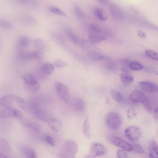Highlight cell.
Segmentation results:
<instances>
[{
  "instance_id": "cell-8",
  "label": "cell",
  "mask_w": 158,
  "mask_h": 158,
  "mask_svg": "<svg viewBox=\"0 0 158 158\" xmlns=\"http://www.w3.org/2000/svg\"><path fill=\"white\" fill-rule=\"evenodd\" d=\"M124 132L125 136L133 141L138 140L142 133L140 128L136 126H131L127 127L125 129Z\"/></svg>"
},
{
  "instance_id": "cell-5",
  "label": "cell",
  "mask_w": 158,
  "mask_h": 158,
  "mask_svg": "<svg viewBox=\"0 0 158 158\" xmlns=\"http://www.w3.org/2000/svg\"><path fill=\"white\" fill-rule=\"evenodd\" d=\"M56 92L60 98L65 103L68 104L70 100V97L68 87L59 81L55 83Z\"/></svg>"
},
{
  "instance_id": "cell-29",
  "label": "cell",
  "mask_w": 158,
  "mask_h": 158,
  "mask_svg": "<svg viewBox=\"0 0 158 158\" xmlns=\"http://www.w3.org/2000/svg\"><path fill=\"white\" fill-rule=\"evenodd\" d=\"M19 18L20 20L25 24L33 25L36 23L35 19L29 15L24 14L20 15Z\"/></svg>"
},
{
  "instance_id": "cell-48",
  "label": "cell",
  "mask_w": 158,
  "mask_h": 158,
  "mask_svg": "<svg viewBox=\"0 0 158 158\" xmlns=\"http://www.w3.org/2000/svg\"><path fill=\"white\" fill-rule=\"evenodd\" d=\"M131 61L128 59H123L120 60V63L125 67H129Z\"/></svg>"
},
{
  "instance_id": "cell-13",
  "label": "cell",
  "mask_w": 158,
  "mask_h": 158,
  "mask_svg": "<svg viewBox=\"0 0 158 158\" xmlns=\"http://www.w3.org/2000/svg\"><path fill=\"white\" fill-rule=\"evenodd\" d=\"M15 96L12 94H8L0 98V107L11 106L15 100Z\"/></svg>"
},
{
  "instance_id": "cell-22",
  "label": "cell",
  "mask_w": 158,
  "mask_h": 158,
  "mask_svg": "<svg viewBox=\"0 0 158 158\" xmlns=\"http://www.w3.org/2000/svg\"><path fill=\"white\" fill-rule=\"evenodd\" d=\"M19 105L24 111L27 112L31 111L29 102L22 98L18 96H15V100Z\"/></svg>"
},
{
  "instance_id": "cell-15",
  "label": "cell",
  "mask_w": 158,
  "mask_h": 158,
  "mask_svg": "<svg viewBox=\"0 0 158 158\" xmlns=\"http://www.w3.org/2000/svg\"><path fill=\"white\" fill-rule=\"evenodd\" d=\"M148 148L150 151V158H157L158 156V145L156 141L151 139L149 142Z\"/></svg>"
},
{
  "instance_id": "cell-25",
  "label": "cell",
  "mask_w": 158,
  "mask_h": 158,
  "mask_svg": "<svg viewBox=\"0 0 158 158\" xmlns=\"http://www.w3.org/2000/svg\"><path fill=\"white\" fill-rule=\"evenodd\" d=\"M85 105L84 101L81 98H76L73 101V107L77 111H82L84 108Z\"/></svg>"
},
{
  "instance_id": "cell-1",
  "label": "cell",
  "mask_w": 158,
  "mask_h": 158,
  "mask_svg": "<svg viewBox=\"0 0 158 158\" xmlns=\"http://www.w3.org/2000/svg\"><path fill=\"white\" fill-rule=\"evenodd\" d=\"M105 122L107 126L110 129L116 130L120 127L122 120L120 115L115 112L108 113L105 118Z\"/></svg>"
},
{
  "instance_id": "cell-10",
  "label": "cell",
  "mask_w": 158,
  "mask_h": 158,
  "mask_svg": "<svg viewBox=\"0 0 158 158\" xmlns=\"http://www.w3.org/2000/svg\"><path fill=\"white\" fill-rule=\"evenodd\" d=\"M138 84L142 90L147 93H155L157 91L158 87L155 83L148 81H143Z\"/></svg>"
},
{
  "instance_id": "cell-26",
  "label": "cell",
  "mask_w": 158,
  "mask_h": 158,
  "mask_svg": "<svg viewBox=\"0 0 158 158\" xmlns=\"http://www.w3.org/2000/svg\"><path fill=\"white\" fill-rule=\"evenodd\" d=\"M23 154L25 157L28 158H36L37 156L35 150L28 146H25L22 148Z\"/></svg>"
},
{
  "instance_id": "cell-53",
  "label": "cell",
  "mask_w": 158,
  "mask_h": 158,
  "mask_svg": "<svg viewBox=\"0 0 158 158\" xmlns=\"http://www.w3.org/2000/svg\"><path fill=\"white\" fill-rule=\"evenodd\" d=\"M8 157V156L6 153L0 151V158H7Z\"/></svg>"
},
{
  "instance_id": "cell-49",
  "label": "cell",
  "mask_w": 158,
  "mask_h": 158,
  "mask_svg": "<svg viewBox=\"0 0 158 158\" xmlns=\"http://www.w3.org/2000/svg\"><path fill=\"white\" fill-rule=\"evenodd\" d=\"M137 34L141 38H145L146 37L145 34L143 31L140 30L137 31Z\"/></svg>"
},
{
  "instance_id": "cell-44",
  "label": "cell",
  "mask_w": 158,
  "mask_h": 158,
  "mask_svg": "<svg viewBox=\"0 0 158 158\" xmlns=\"http://www.w3.org/2000/svg\"><path fill=\"white\" fill-rule=\"evenodd\" d=\"M55 66L58 68H60L68 65V63L63 60L58 59L54 62Z\"/></svg>"
},
{
  "instance_id": "cell-20",
  "label": "cell",
  "mask_w": 158,
  "mask_h": 158,
  "mask_svg": "<svg viewBox=\"0 0 158 158\" xmlns=\"http://www.w3.org/2000/svg\"><path fill=\"white\" fill-rule=\"evenodd\" d=\"M12 148L8 142L5 139L0 137V151L5 153L11 152Z\"/></svg>"
},
{
  "instance_id": "cell-41",
  "label": "cell",
  "mask_w": 158,
  "mask_h": 158,
  "mask_svg": "<svg viewBox=\"0 0 158 158\" xmlns=\"http://www.w3.org/2000/svg\"><path fill=\"white\" fill-rule=\"evenodd\" d=\"M87 55L90 59L94 60H98L102 57V56L100 54L94 51L88 52Z\"/></svg>"
},
{
  "instance_id": "cell-30",
  "label": "cell",
  "mask_w": 158,
  "mask_h": 158,
  "mask_svg": "<svg viewBox=\"0 0 158 158\" xmlns=\"http://www.w3.org/2000/svg\"><path fill=\"white\" fill-rule=\"evenodd\" d=\"M110 94L112 98L117 102L121 103L123 102V96L119 91L112 89L110 90Z\"/></svg>"
},
{
  "instance_id": "cell-2",
  "label": "cell",
  "mask_w": 158,
  "mask_h": 158,
  "mask_svg": "<svg viewBox=\"0 0 158 158\" xmlns=\"http://www.w3.org/2000/svg\"><path fill=\"white\" fill-rule=\"evenodd\" d=\"M78 146L76 142L73 140L69 139L63 144L61 155L62 157L75 158Z\"/></svg>"
},
{
  "instance_id": "cell-50",
  "label": "cell",
  "mask_w": 158,
  "mask_h": 158,
  "mask_svg": "<svg viewBox=\"0 0 158 158\" xmlns=\"http://www.w3.org/2000/svg\"><path fill=\"white\" fill-rule=\"evenodd\" d=\"M109 0H98L99 3L102 5H105L108 3Z\"/></svg>"
},
{
  "instance_id": "cell-31",
  "label": "cell",
  "mask_w": 158,
  "mask_h": 158,
  "mask_svg": "<svg viewBox=\"0 0 158 158\" xmlns=\"http://www.w3.org/2000/svg\"><path fill=\"white\" fill-rule=\"evenodd\" d=\"M83 131L85 136L88 139L90 137V131L89 118L87 117L85 120L83 126Z\"/></svg>"
},
{
  "instance_id": "cell-24",
  "label": "cell",
  "mask_w": 158,
  "mask_h": 158,
  "mask_svg": "<svg viewBox=\"0 0 158 158\" xmlns=\"http://www.w3.org/2000/svg\"><path fill=\"white\" fill-rule=\"evenodd\" d=\"M41 71L46 76L51 75L54 72V67L53 65L50 62H45L42 65Z\"/></svg>"
},
{
  "instance_id": "cell-51",
  "label": "cell",
  "mask_w": 158,
  "mask_h": 158,
  "mask_svg": "<svg viewBox=\"0 0 158 158\" xmlns=\"http://www.w3.org/2000/svg\"><path fill=\"white\" fill-rule=\"evenodd\" d=\"M153 117L156 119H158V108L157 107L153 111Z\"/></svg>"
},
{
  "instance_id": "cell-42",
  "label": "cell",
  "mask_w": 158,
  "mask_h": 158,
  "mask_svg": "<svg viewBox=\"0 0 158 158\" xmlns=\"http://www.w3.org/2000/svg\"><path fill=\"white\" fill-rule=\"evenodd\" d=\"M89 28L91 32L98 33L103 31L101 27L97 24H91Z\"/></svg>"
},
{
  "instance_id": "cell-38",
  "label": "cell",
  "mask_w": 158,
  "mask_h": 158,
  "mask_svg": "<svg viewBox=\"0 0 158 158\" xmlns=\"http://www.w3.org/2000/svg\"><path fill=\"white\" fill-rule=\"evenodd\" d=\"M137 115L135 109L133 107L129 108L127 111V118L129 120H131L135 118Z\"/></svg>"
},
{
  "instance_id": "cell-46",
  "label": "cell",
  "mask_w": 158,
  "mask_h": 158,
  "mask_svg": "<svg viewBox=\"0 0 158 158\" xmlns=\"http://www.w3.org/2000/svg\"><path fill=\"white\" fill-rule=\"evenodd\" d=\"M45 139L48 143L51 146H53L55 145L54 139L51 136L47 135L45 137Z\"/></svg>"
},
{
  "instance_id": "cell-3",
  "label": "cell",
  "mask_w": 158,
  "mask_h": 158,
  "mask_svg": "<svg viewBox=\"0 0 158 158\" xmlns=\"http://www.w3.org/2000/svg\"><path fill=\"white\" fill-rule=\"evenodd\" d=\"M106 148L103 145L98 142H94L90 147L89 154L86 158H94L105 155L107 153Z\"/></svg>"
},
{
  "instance_id": "cell-27",
  "label": "cell",
  "mask_w": 158,
  "mask_h": 158,
  "mask_svg": "<svg viewBox=\"0 0 158 158\" xmlns=\"http://www.w3.org/2000/svg\"><path fill=\"white\" fill-rule=\"evenodd\" d=\"M35 48L41 52H45L47 49V46L46 43L40 39H37L34 42Z\"/></svg>"
},
{
  "instance_id": "cell-54",
  "label": "cell",
  "mask_w": 158,
  "mask_h": 158,
  "mask_svg": "<svg viewBox=\"0 0 158 158\" xmlns=\"http://www.w3.org/2000/svg\"><path fill=\"white\" fill-rule=\"evenodd\" d=\"M19 3L23 4H26L28 3L29 0H17Z\"/></svg>"
},
{
  "instance_id": "cell-14",
  "label": "cell",
  "mask_w": 158,
  "mask_h": 158,
  "mask_svg": "<svg viewBox=\"0 0 158 158\" xmlns=\"http://www.w3.org/2000/svg\"><path fill=\"white\" fill-rule=\"evenodd\" d=\"M106 33L103 31L98 33L91 32L88 35L89 40L93 43H97L106 39Z\"/></svg>"
},
{
  "instance_id": "cell-28",
  "label": "cell",
  "mask_w": 158,
  "mask_h": 158,
  "mask_svg": "<svg viewBox=\"0 0 158 158\" xmlns=\"http://www.w3.org/2000/svg\"><path fill=\"white\" fill-rule=\"evenodd\" d=\"M120 80L123 85H128L134 80V77L129 73H123L120 75Z\"/></svg>"
},
{
  "instance_id": "cell-35",
  "label": "cell",
  "mask_w": 158,
  "mask_h": 158,
  "mask_svg": "<svg viewBox=\"0 0 158 158\" xmlns=\"http://www.w3.org/2000/svg\"><path fill=\"white\" fill-rule=\"evenodd\" d=\"M145 110L149 113H152L153 111V106L150 100L147 98L142 102Z\"/></svg>"
},
{
  "instance_id": "cell-32",
  "label": "cell",
  "mask_w": 158,
  "mask_h": 158,
  "mask_svg": "<svg viewBox=\"0 0 158 158\" xmlns=\"http://www.w3.org/2000/svg\"><path fill=\"white\" fill-rule=\"evenodd\" d=\"M129 68L133 71H138L143 69V66L138 61H131L130 63Z\"/></svg>"
},
{
  "instance_id": "cell-18",
  "label": "cell",
  "mask_w": 158,
  "mask_h": 158,
  "mask_svg": "<svg viewBox=\"0 0 158 158\" xmlns=\"http://www.w3.org/2000/svg\"><path fill=\"white\" fill-rule=\"evenodd\" d=\"M24 87L27 91L31 93H35L37 92L40 88V85L37 81L30 83H24Z\"/></svg>"
},
{
  "instance_id": "cell-11",
  "label": "cell",
  "mask_w": 158,
  "mask_h": 158,
  "mask_svg": "<svg viewBox=\"0 0 158 158\" xmlns=\"http://www.w3.org/2000/svg\"><path fill=\"white\" fill-rule=\"evenodd\" d=\"M129 98L133 102L142 103L147 98L142 92L138 90H135L130 94Z\"/></svg>"
},
{
  "instance_id": "cell-17",
  "label": "cell",
  "mask_w": 158,
  "mask_h": 158,
  "mask_svg": "<svg viewBox=\"0 0 158 158\" xmlns=\"http://www.w3.org/2000/svg\"><path fill=\"white\" fill-rule=\"evenodd\" d=\"M14 108L10 106L4 107L0 109V118L14 117Z\"/></svg>"
},
{
  "instance_id": "cell-33",
  "label": "cell",
  "mask_w": 158,
  "mask_h": 158,
  "mask_svg": "<svg viewBox=\"0 0 158 158\" xmlns=\"http://www.w3.org/2000/svg\"><path fill=\"white\" fill-rule=\"evenodd\" d=\"M24 83H30L34 82L37 81L35 77L30 73L25 74L23 76Z\"/></svg>"
},
{
  "instance_id": "cell-19",
  "label": "cell",
  "mask_w": 158,
  "mask_h": 158,
  "mask_svg": "<svg viewBox=\"0 0 158 158\" xmlns=\"http://www.w3.org/2000/svg\"><path fill=\"white\" fill-rule=\"evenodd\" d=\"M65 31L69 37L73 42L77 45L80 44L81 40L71 28L67 27L65 28Z\"/></svg>"
},
{
  "instance_id": "cell-34",
  "label": "cell",
  "mask_w": 158,
  "mask_h": 158,
  "mask_svg": "<svg viewBox=\"0 0 158 158\" xmlns=\"http://www.w3.org/2000/svg\"><path fill=\"white\" fill-rule=\"evenodd\" d=\"M0 27L6 29H10L13 28V25L10 21L0 18Z\"/></svg>"
},
{
  "instance_id": "cell-23",
  "label": "cell",
  "mask_w": 158,
  "mask_h": 158,
  "mask_svg": "<svg viewBox=\"0 0 158 158\" xmlns=\"http://www.w3.org/2000/svg\"><path fill=\"white\" fill-rule=\"evenodd\" d=\"M48 123L50 128L55 131H59L62 127L61 122L57 118H53L50 120Z\"/></svg>"
},
{
  "instance_id": "cell-7",
  "label": "cell",
  "mask_w": 158,
  "mask_h": 158,
  "mask_svg": "<svg viewBox=\"0 0 158 158\" xmlns=\"http://www.w3.org/2000/svg\"><path fill=\"white\" fill-rule=\"evenodd\" d=\"M106 139L109 142L125 151H132V145L119 138L114 136L108 135L106 136Z\"/></svg>"
},
{
  "instance_id": "cell-40",
  "label": "cell",
  "mask_w": 158,
  "mask_h": 158,
  "mask_svg": "<svg viewBox=\"0 0 158 158\" xmlns=\"http://www.w3.org/2000/svg\"><path fill=\"white\" fill-rule=\"evenodd\" d=\"M146 55L150 58L156 60H158V54L157 52L150 49L145 50Z\"/></svg>"
},
{
  "instance_id": "cell-6",
  "label": "cell",
  "mask_w": 158,
  "mask_h": 158,
  "mask_svg": "<svg viewBox=\"0 0 158 158\" xmlns=\"http://www.w3.org/2000/svg\"><path fill=\"white\" fill-rule=\"evenodd\" d=\"M108 8L109 13L114 20L120 21L123 18V12L119 6L112 2L108 3Z\"/></svg>"
},
{
  "instance_id": "cell-4",
  "label": "cell",
  "mask_w": 158,
  "mask_h": 158,
  "mask_svg": "<svg viewBox=\"0 0 158 158\" xmlns=\"http://www.w3.org/2000/svg\"><path fill=\"white\" fill-rule=\"evenodd\" d=\"M18 57L23 60L35 59L42 60L44 59L42 52L39 51L27 52L24 50L19 51L18 53Z\"/></svg>"
},
{
  "instance_id": "cell-36",
  "label": "cell",
  "mask_w": 158,
  "mask_h": 158,
  "mask_svg": "<svg viewBox=\"0 0 158 158\" xmlns=\"http://www.w3.org/2000/svg\"><path fill=\"white\" fill-rule=\"evenodd\" d=\"M50 11L52 13L62 17H67L66 15L63 10L56 7L52 6L49 8Z\"/></svg>"
},
{
  "instance_id": "cell-16",
  "label": "cell",
  "mask_w": 158,
  "mask_h": 158,
  "mask_svg": "<svg viewBox=\"0 0 158 158\" xmlns=\"http://www.w3.org/2000/svg\"><path fill=\"white\" fill-rule=\"evenodd\" d=\"M93 13L95 17L101 21L106 20L108 16L106 12L103 9L100 7H96L93 10Z\"/></svg>"
},
{
  "instance_id": "cell-21",
  "label": "cell",
  "mask_w": 158,
  "mask_h": 158,
  "mask_svg": "<svg viewBox=\"0 0 158 158\" xmlns=\"http://www.w3.org/2000/svg\"><path fill=\"white\" fill-rule=\"evenodd\" d=\"M31 39L28 36L23 35L17 41L18 48H23L28 46L31 43Z\"/></svg>"
},
{
  "instance_id": "cell-45",
  "label": "cell",
  "mask_w": 158,
  "mask_h": 158,
  "mask_svg": "<svg viewBox=\"0 0 158 158\" xmlns=\"http://www.w3.org/2000/svg\"><path fill=\"white\" fill-rule=\"evenodd\" d=\"M116 157L118 158H126L128 156L127 153L125 151L121 149H119L117 152Z\"/></svg>"
},
{
  "instance_id": "cell-43",
  "label": "cell",
  "mask_w": 158,
  "mask_h": 158,
  "mask_svg": "<svg viewBox=\"0 0 158 158\" xmlns=\"http://www.w3.org/2000/svg\"><path fill=\"white\" fill-rule=\"evenodd\" d=\"M80 44L82 48L84 49L89 48L91 45L90 40L85 39H82L81 40Z\"/></svg>"
},
{
  "instance_id": "cell-52",
  "label": "cell",
  "mask_w": 158,
  "mask_h": 158,
  "mask_svg": "<svg viewBox=\"0 0 158 158\" xmlns=\"http://www.w3.org/2000/svg\"><path fill=\"white\" fill-rule=\"evenodd\" d=\"M121 70L123 72L125 73H130V71L126 67H123L121 69Z\"/></svg>"
},
{
  "instance_id": "cell-37",
  "label": "cell",
  "mask_w": 158,
  "mask_h": 158,
  "mask_svg": "<svg viewBox=\"0 0 158 158\" xmlns=\"http://www.w3.org/2000/svg\"><path fill=\"white\" fill-rule=\"evenodd\" d=\"M73 9L76 16L80 19H83L85 18V14L80 7L77 5L74 6Z\"/></svg>"
},
{
  "instance_id": "cell-9",
  "label": "cell",
  "mask_w": 158,
  "mask_h": 158,
  "mask_svg": "<svg viewBox=\"0 0 158 158\" xmlns=\"http://www.w3.org/2000/svg\"><path fill=\"white\" fill-rule=\"evenodd\" d=\"M34 117L39 120L48 122L53 118L52 114L49 111L38 109L32 111Z\"/></svg>"
},
{
  "instance_id": "cell-39",
  "label": "cell",
  "mask_w": 158,
  "mask_h": 158,
  "mask_svg": "<svg viewBox=\"0 0 158 158\" xmlns=\"http://www.w3.org/2000/svg\"><path fill=\"white\" fill-rule=\"evenodd\" d=\"M132 146V151L138 154L143 153V149L139 144L138 143H135Z\"/></svg>"
},
{
  "instance_id": "cell-47",
  "label": "cell",
  "mask_w": 158,
  "mask_h": 158,
  "mask_svg": "<svg viewBox=\"0 0 158 158\" xmlns=\"http://www.w3.org/2000/svg\"><path fill=\"white\" fill-rule=\"evenodd\" d=\"M23 113L20 110L16 108H14V117L19 119H23Z\"/></svg>"
},
{
  "instance_id": "cell-12",
  "label": "cell",
  "mask_w": 158,
  "mask_h": 158,
  "mask_svg": "<svg viewBox=\"0 0 158 158\" xmlns=\"http://www.w3.org/2000/svg\"><path fill=\"white\" fill-rule=\"evenodd\" d=\"M21 123L25 127L35 132H38L40 130V126L37 123L27 119H21Z\"/></svg>"
}]
</instances>
